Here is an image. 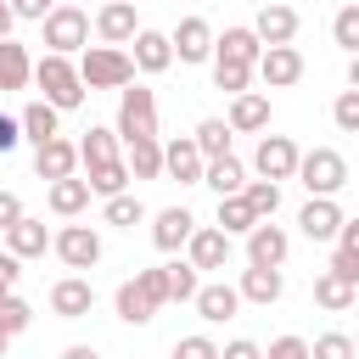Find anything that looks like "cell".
Segmentation results:
<instances>
[{
    "mask_svg": "<svg viewBox=\"0 0 359 359\" xmlns=\"http://www.w3.org/2000/svg\"><path fill=\"white\" fill-rule=\"evenodd\" d=\"M236 292H241V303L269 309V303H280L286 275H280V269H264V264H247V269H241V280H236Z\"/></svg>",
    "mask_w": 359,
    "mask_h": 359,
    "instance_id": "cb8c5ba5",
    "label": "cell"
},
{
    "mask_svg": "<svg viewBox=\"0 0 359 359\" xmlns=\"http://www.w3.org/2000/svg\"><path fill=\"white\" fill-rule=\"evenodd\" d=\"M309 359H353V337L348 331H325V337H314Z\"/></svg>",
    "mask_w": 359,
    "mask_h": 359,
    "instance_id": "ee69618b",
    "label": "cell"
},
{
    "mask_svg": "<svg viewBox=\"0 0 359 359\" xmlns=\"http://www.w3.org/2000/svg\"><path fill=\"white\" fill-rule=\"evenodd\" d=\"M0 236H6V252L22 258V264H28V258H45V247H50V230H45V219H34V213H22V219H17L11 230H0Z\"/></svg>",
    "mask_w": 359,
    "mask_h": 359,
    "instance_id": "603a6c76",
    "label": "cell"
},
{
    "mask_svg": "<svg viewBox=\"0 0 359 359\" xmlns=\"http://www.w3.org/2000/svg\"><path fill=\"white\" fill-rule=\"evenodd\" d=\"M123 163H129V180H157L163 174V140H129Z\"/></svg>",
    "mask_w": 359,
    "mask_h": 359,
    "instance_id": "d6a6232c",
    "label": "cell"
},
{
    "mask_svg": "<svg viewBox=\"0 0 359 359\" xmlns=\"http://www.w3.org/2000/svg\"><path fill=\"white\" fill-rule=\"evenodd\" d=\"M297 140L292 135H258V151H252V168L258 180H292L297 174Z\"/></svg>",
    "mask_w": 359,
    "mask_h": 359,
    "instance_id": "9c48e42d",
    "label": "cell"
},
{
    "mask_svg": "<svg viewBox=\"0 0 359 359\" xmlns=\"http://www.w3.org/2000/svg\"><path fill=\"white\" fill-rule=\"evenodd\" d=\"M34 174H39V180H67V174H79V140L56 135V140L34 146Z\"/></svg>",
    "mask_w": 359,
    "mask_h": 359,
    "instance_id": "d6986e66",
    "label": "cell"
},
{
    "mask_svg": "<svg viewBox=\"0 0 359 359\" xmlns=\"http://www.w3.org/2000/svg\"><path fill=\"white\" fill-rule=\"evenodd\" d=\"M202 151H196V140L191 135H174L168 146H163V174L168 180H180V185H202Z\"/></svg>",
    "mask_w": 359,
    "mask_h": 359,
    "instance_id": "ffe728a7",
    "label": "cell"
},
{
    "mask_svg": "<svg viewBox=\"0 0 359 359\" xmlns=\"http://www.w3.org/2000/svg\"><path fill=\"white\" fill-rule=\"evenodd\" d=\"M168 359H219V342H213L208 331H196V337H180Z\"/></svg>",
    "mask_w": 359,
    "mask_h": 359,
    "instance_id": "f6af8a7d",
    "label": "cell"
},
{
    "mask_svg": "<svg viewBox=\"0 0 359 359\" xmlns=\"http://www.w3.org/2000/svg\"><path fill=\"white\" fill-rule=\"evenodd\" d=\"M28 84H34V56H28V45L0 39V95H6V90H28Z\"/></svg>",
    "mask_w": 359,
    "mask_h": 359,
    "instance_id": "f1b7e54d",
    "label": "cell"
},
{
    "mask_svg": "<svg viewBox=\"0 0 359 359\" xmlns=\"http://www.w3.org/2000/svg\"><path fill=\"white\" fill-rule=\"evenodd\" d=\"M297 28H303V17H297V6H286V0H264L258 17H252V34H258L264 45H292Z\"/></svg>",
    "mask_w": 359,
    "mask_h": 359,
    "instance_id": "8fae6325",
    "label": "cell"
},
{
    "mask_svg": "<svg viewBox=\"0 0 359 359\" xmlns=\"http://www.w3.org/2000/svg\"><path fill=\"white\" fill-rule=\"evenodd\" d=\"M17 280H22V258L0 252V297H11V292H17Z\"/></svg>",
    "mask_w": 359,
    "mask_h": 359,
    "instance_id": "f907efd6",
    "label": "cell"
},
{
    "mask_svg": "<svg viewBox=\"0 0 359 359\" xmlns=\"http://www.w3.org/2000/svg\"><path fill=\"white\" fill-rule=\"evenodd\" d=\"M79 79H84V90H123V84H135V62L123 45H84Z\"/></svg>",
    "mask_w": 359,
    "mask_h": 359,
    "instance_id": "7a4b0ae2",
    "label": "cell"
},
{
    "mask_svg": "<svg viewBox=\"0 0 359 359\" xmlns=\"http://www.w3.org/2000/svg\"><path fill=\"white\" fill-rule=\"evenodd\" d=\"M219 359H264V348H258L252 337H230V342L219 348Z\"/></svg>",
    "mask_w": 359,
    "mask_h": 359,
    "instance_id": "681fc988",
    "label": "cell"
},
{
    "mask_svg": "<svg viewBox=\"0 0 359 359\" xmlns=\"http://www.w3.org/2000/svg\"><path fill=\"white\" fill-rule=\"evenodd\" d=\"M241 196H247V208H252L258 219H275V213H280V180H247Z\"/></svg>",
    "mask_w": 359,
    "mask_h": 359,
    "instance_id": "f35d334b",
    "label": "cell"
},
{
    "mask_svg": "<svg viewBox=\"0 0 359 359\" xmlns=\"http://www.w3.org/2000/svg\"><path fill=\"white\" fill-rule=\"evenodd\" d=\"M62 359H101L90 342H73V348H62Z\"/></svg>",
    "mask_w": 359,
    "mask_h": 359,
    "instance_id": "11a10c76",
    "label": "cell"
},
{
    "mask_svg": "<svg viewBox=\"0 0 359 359\" xmlns=\"http://www.w3.org/2000/svg\"><path fill=\"white\" fill-rule=\"evenodd\" d=\"M112 309H118V320H123V325H151V320H157V303L146 297V286H140V280H123V286L112 292Z\"/></svg>",
    "mask_w": 359,
    "mask_h": 359,
    "instance_id": "f546056e",
    "label": "cell"
},
{
    "mask_svg": "<svg viewBox=\"0 0 359 359\" xmlns=\"http://www.w3.org/2000/svg\"><path fill=\"white\" fill-rule=\"evenodd\" d=\"M39 28H45V50L79 56V50L90 45V11H84V6H67V0H56V11H50Z\"/></svg>",
    "mask_w": 359,
    "mask_h": 359,
    "instance_id": "5b68a950",
    "label": "cell"
},
{
    "mask_svg": "<svg viewBox=\"0 0 359 359\" xmlns=\"http://www.w3.org/2000/svg\"><path fill=\"white\" fill-rule=\"evenodd\" d=\"M331 39H337V45L348 50V56L359 50V6H342V11L331 17Z\"/></svg>",
    "mask_w": 359,
    "mask_h": 359,
    "instance_id": "b9f144b4",
    "label": "cell"
},
{
    "mask_svg": "<svg viewBox=\"0 0 359 359\" xmlns=\"http://www.w3.org/2000/svg\"><path fill=\"white\" fill-rule=\"evenodd\" d=\"M118 140H157V95L146 84H123L118 90V118H112Z\"/></svg>",
    "mask_w": 359,
    "mask_h": 359,
    "instance_id": "3957f363",
    "label": "cell"
},
{
    "mask_svg": "<svg viewBox=\"0 0 359 359\" xmlns=\"http://www.w3.org/2000/svg\"><path fill=\"white\" fill-rule=\"evenodd\" d=\"M129 62H135V73H168V67H174V45H168V34L140 28V34L129 39Z\"/></svg>",
    "mask_w": 359,
    "mask_h": 359,
    "instance_id": "e0dca14e",
    "label": "cell"
},
{
    "mask_svg": "<svg viewBox=\"0 0 359 359\" xmlns=\"http://www.w3.org/2000/svg\"><path fill=\"white\" fill-rule=\"evenodd\" d=\"M84 180H90V191H95V196H118V191H129V163L118 157V163L84 168Z\"/></svg>",
    "mask_w": 359,
    "mask_h": 359,
    "instance_id": "74e56055",
    "label": "cell"
},
{
    "mask_svg": "<svg viewBox=\"0 0 359 359\" xmlns=\"http://www.w3.org/2000/svg\"><path fill=\"white\" fill-rule=\"evenodd\" d=\"M17 146H22V123L0 112V151H17Z\"/></svg>",
    "mask_w": 359,
    "mask_h": 359,
    "instance_id": "f5cc1de1",
    "label": "cell"
},
{
    "mask_svg": "<svg viewBox=\"0 0 359 359\" xmlns=\"http://www.w3.org/2000/svg\"><path fill=\"white\" fill-rule=\"evenodd\" d=\"M185 258L208 275V269H230V258H236V236H224L219 224H196L191 230V241H185Z\"/></svg>",
    "mask_w": 359,
    "mask_h": 359,
    "instance_id": "52a82bcc",
    "label": "cell"
},
{
    "mask_svg": "<svg viewBox=\"0 0 359 359\" xmlns=\"http://www.w3.org/2000/svg\"><path fill=\"white\" fill-rule=\"evenodd\" d=\"M90 180L84 174H67V180H50V191H45V208L56 213V219H79L84 208H90Z\"/></svg>",
    "mask_w": 359,
    "mask_h": 359,
    "instance_id": "7402d4cb",
    "label": "cell"
},
{
    "mask_svg": "<svg viewBox=\"0 0 359 359\" xmlns=\"http://www.w3.org/2000/svg\"><path fill=\"white\" fill-rule=\"evenodd\" d=\"M6 348H11V337H6V331H0V359H6Z\"/></svg>",
    "mask_w": 359,
    "mask_h": 359,
    "instance_id": "6f0895ef",
    "label": "cell"
},
{
    "mask_svg": "<svg viewBox=\"0 0 359 359\" xmlns=\"http://www.w3.org/2000/svg\"><path fill=\"white\" fill-rule=\"evenodd\" d=\"M230 135H236V129H230L224 118H202L191 140H196V151H202V157H224V151H230Z\"/></svg>",
    "mask_w": 359,
    "mask_h": 359,
    "instance_id": "8d00e7d4",
    "label": "cell"
},
{
    "mask_svg": "<svg viewBox=\"0 0 359 359\" xmlns=\"http://www.w3.org/2000/svg\"><path fill=\"white\" fill-rule=\"evenodd\" d=\"M50 252H56L67 269H95V264H101V236H95V224H62V230L50 236Z\"/></svg>",
    "mask_w": 359,
    "mask_h": 359,
    "instance_id": "8992f818",
    "label": "cell"
},
{
    "mask_svg": "<svg viewBox=\"0 0 359 359\" xmlns=\"http://www.w3.org/2000/svg\"><path fill=\"white\" fill-rule=\"evenodd\" d=\"M11 11H17V22H45L56 11V0H11Z\"/></svg>",
    "mask_w": 359,
    "mask_h": 359,
    "instance_id": "c3c4849f",
    "label": "cell"
},
{
    "mask_svg": "<svg viewBox=\"0 0 359 359\" xmlns=\"http://www.w3.org/2000/svg\"><path fill=\"white\" fill-rule=\"evenodd\" d=\"M191 230H196L191 208H163V213H151V247H157V252H185Z\"/></svg>",
    "mask_w": 359,
    "mask_h": 359,
    "instance_id": "44dd1931",
    "label": "cell"
},
{
    "mask_svg": "<svg viewBox=\"0 0 359 359\" xmlns=\"http://www.w3.org/2000/svg\"><path fill=\"white\" fill-rule=\"evenodd\" d=\"M213 224H219L224 236H247V230L258 224V213H252V208H247V196L236 191V196H219V219H213Z\"/></svg>",
    "mask_w": 359,
    "mask_h": 359,
    "instance_id": "e575fe53",
    "label": "cell"
},
{
    "mask_svg": "<svg viewBox=\"0 0 359 359\" xmlns=\"http://www.w3.org/2000/svg\"><path fill=\"white\" fill-rule=\"evenodd\" d=\"M168 45H174V62H213V22L208 17H180V28L168 34Z\"/></svg>",
    "mask_w": 359,
    "mask_h": 359,
    "instance_id": "7c38bea8",
    "label": "cell"
},
{
    "mask_svg": "<svg viewBox=\"0 0 359 359\" xmlns=\"http://www.w3.org/2000/svg\"><path fill=\"white\" fill-rule=\"evenodd\" d=\"M95 309V286L84 280V275H62L56 286H50V314L56 320H84Z\"/></svg>",
    "mask_w": 359,
    "mask_h": 359,
    "instance_id": "9a60e30c",
    "label": "cell"
},
{
    "mask_svg": "<svg viewBox=\"0 0 359 359\" xmlns=\"http://www.w3.org/2000/svg\"><path fill=\"white\" fill-rule=\"evenodd\" d=\"M264 359H309V342H303V337H292V331H286V337H275V342H269V348H264Z\"/></svg>",
    "mask_w": 359,
    "mask_h": 359,
    "instance_id": "7dc6e473",
    "label": "cell"
},
{
    "mask_svg": "<svg viewBox=\"0 0 359 359\" xmlns=\"http://www.w3.org/2000/svg\"><path fill=\"white\" fill-rule=\"evenodd\" d=\"M135 280L146 286V297H151L157 309L168 303V264H157V269H135Z\"/></svg>",
    "mask_w": 359,
    "mask_h": 359,
    "instance_id": "bcb514c9",
    "label": "cell"
},
{
    "mask_svg": "<svg viewBox=\"0 0 359 359\" xmlns=\"http://www.w3.org/2000/svg\"><path fill=\"white\" fill-rule=\"evenodd\" d=\"M286 252H292V236H286L275 219H258V224L247 230V264L280 269V264H286Z\"/></svg>",
    "mask_w": 359,
    "mask_h": 359,
    "instance_id": "4fadbf2b",
    "label": "cell"
},
{
    "mask_svg": "<svg viewBox=\"0 0 359 359\" xmlns=\"http://www.w3.org/2000/svg\"><path fill=\"white\" fill-rule=\"evenodd\" d=\"M67 6H79V0H67Z\"/></svg>",
    "mask_w": 359,
    "mask_h": 359,
    "instance_id": "91938a15",
    "label": "cell"
},
{
    "mask_svg": "<svg viewBox=\"0 0 359 359\" xmlns=\"http://www.w3.org/2000/svg\"><path fill=\"white\" fill-rule=\"evenodd\" d=\"M123 157V140H118V129H107V123H90L84 129V140H79V168H101V163H118Z\"/></svg>",
    "mask_w": 359,
    "mask_h": 359,
    "instance_id": "4316f807",
    "label": "cell"
},
{
    "mask_svg": "<svg viewBox=\"0 0 359 359\" xmlns=\"http://www.w3.org/2000/svg\"><path fill=\"white\" fill-rule=\"evenodd\" d=\"M224 123H230L236 135H258V129H269V90H241V95H230Z\"/></svg>",
    "mask_w": 359,
    "mask_h": 359,
    "instance_id": "ac0fdd59",
    "label": "cell"
},
{
    "mask_svg": "<svg viewBox=\"0 0 359 359\" xmlns=\"http://www.w3.org/2000/svg\"><path fill=\"white\" fill-rule=\"evenodd\" d=\"M331 123H337L342 135H359V90H342V95L331 101Z\"/></svg>",
    "mask_w": 359,
    "mask_h": 359,
    "instance_id": "7bdbcfd3",
    "label": "cell"
},
{
    "mask_svg": "<svg viewBox=\"0 0 359 359\" xmlns=\"http://www.w3.org/2000/svg\"><path fill=\"white\" fill-rule=\"evenodd\" d=\"M252 73L264 79V90H292L303 79V50L297 45H264V56L252 62Z\"/></svg>",
    "mask_w": 359,
    "mask_h": 359,
    "instance_id": "ba28073f",
    "label": "cell"
},
{
    "mask_svg": "<svg viewBox=\"0 0 359 359\" xmlns=\"http://www.w3.org/2000/svg\"><path fill=\"white\" fill-rule=\"evenodd\" d=\"M196 286H202V269H196L191 258H174V264H168V303H191Z\"/></svg>",
    "mask_w": 359,
    "mask_h": 359,
    "instance_id": "ab89813d",
    "label": "cell"
},
{
    "mask_svg": "<svg viewBox=\"0 0 359 359\" xmlns=\"http://www.w3.org/2000/svg\"><path fill=\"white\" fill-rule=\"evenodd\" d=\"M17 123H22V140H28V146H45V140H56V135H62V112H56L45 95H39V101H28V107L17 112Z\"/></svg>",
    "mask_w": 359,
    "mask_h": 359,
    "instance_id": "484cf974",
    "label": "cell"
},
{
    "mask_svg": "<svg viewBox=\"0 0 359 359\" xmlns=\"http://www.w3.org/2000/svg\"><path fill=\"white\" fill-rule=\"evenodd\" d=\"M342 208H337V196H309L303 202V213H297V230L309 236V241H337V230H342Z\"/></svg>",
    "mask_w": 359,
    "mask_h": 359,
    "instance_id": "5bb4252c",
    "label": "cell"
},
{
    "mask_svg": "<svg viewBox=\"0 0 359 359\" xmlns=\"http://www.w3.org/2000/svg\"><path fill=\"white\" fill-rule=\"evenodd\" d=\"M101 219H107V224H118V230H135V224L146 219V202H140V196H129V191L101 196Z\"/></svg>",
    "mask_w": 359,
    "mask_h": 359,
    "instance_id": "836d02e7",
    "label": "cell"
},
{
    "mask_svg": "<svg viewBox=\"0 0 359 359\" xmlns=\"http://www.w3.org/2000/svg\"><path fill=\"white\" fill-rule=\"evenodd\" d=\"M11 28H17V11H11V0H0V39H11Z\"/></svg>",
    "mask_w": 359,
    "mask_h": 359,
    "instance_id": "db71d44e",
    "label": "cell"
},
{
    "mask_svg": "<svg viewBox=\"0 0 359 359\" xmlns=\"http://www.w3.org/2000/svg\"><path fill=\"white\" fill-rule=\"evenodd\" d=\"M348 90H359V50L348 56Z\"/></svg>",
    "mask_w": 359,
    "mask_h": 359,
    "instance_id": "9f6ffc18",
    "label": "cell"
},
{
    "mask_svg": "<svg viewBox=\"0 0 359 359\" xmlns=\"http://www.w3.org/2000/svg\"><path fill=\"white\" fill-rule=\"evenodd\" d=\"M28 325H34V309H28L17 292H11V297H0V331H6V337H22Z\"/></svg>",
    "mask_w": 359,
    "mask_h": 359,
    "instance_id": "60d3db41",
    "label": "cell"
},
{
    "mask_svg": "<svg viewBox=\"0 0 359 359\" xmlns=\"http://www.w3.org/2000/svg\"><path fill=\"white\" fill-rule=\"evenodd\" d=\"M213 56H236V62H258L264 56V39L252 34V22H236L224 34H213Z\"/></svg>",
    "mask_w": 359,
    "mask_h": 359,
    "instance_id": "4dcf8cb0",
    "label": "cell"
},
{
    "mask_svg": "<svg viewBox=\"0 0 359 359\" xmlns=\"http://www.w3.org/2000/svg\"><path fill=\"white\" fill-rule=\"evenodd\" d=\"M331 269L359 286V219H342V230H337V241H331Z\"/></svg>",
    "mask_w": 359,
    "mask_h": 359,
    "instance_id": "1f68e13d",
    "label": "cell"
},
{
    "mask_svg": "<svg viewBox=\"0 0 359 359\" xmlns=\"http://www.w3.org/2000/svg\"><path fill=\"white\" fill-rule=\"evenodd\" d=\"M252 84V62H236V56H213V90L224 95H241Z\"/></svg>",
    "mask_w": 359,
    "mask_h": 359,
    "instance_id": "d590c367",
    "label": "cell"
},
{
    "mask_svg": "<svg viewBox=\"0 0 359 359\" xmlns=\"http://www.w3.org/2000/svg\"><path fill=\"white\" fill-rule=\"evenodd\" d=\"M314 303H320L325 314H348V309L359 303V286L325 264V269H314Z\"/></svg>",
    "mask_w": 359,
    "mask_h": 359,
    "instance_id": "d4e9b609",
    "label": "cell"
},
{
    "mask_svg": "<svg viewBox=\"0 0 359 359\" xmlns=\"http://www.w3.org/2000/svg\"><path fill=\"white\" fill-rule=\"evenodd\" d=\"M95 39L101 45H129L140 34V17H135V0H101V11L90 17Z\"/></svg>",
    "mask_w": 359,
    "mask_h": 359,
    "instance_id": "30bf717a",
    "label": "cell"
},
{
    "mask_svg": "<svg viewBox=\"0 0 359 359\" xmlns=\"http://www.w3.org/2000/svg\"><path fill=\"white\" fill-rule=\"evenodd\" d=\"M22 213H28V208H22V196H17V191H0V230H11Z\"/></svg>",
    "mask_w": 359,
    "mask_h": 359,
    "instance_id": "816d5d0a",
    "label": "cell"
},
{
    "mask_svg": "<svg viewBox=\"0 0 359 359\" xmlns=\"http://www.w3.org/2000/svg\"><path fill=\"white\" fill-rule=\"evenodd\" d=\"M191 309H196L208 325H224V320H236L241 292H236L230 280H202V286H196V297H191Z\"/></svg>",
    "mask_w": 359,
    "mask_h": 359,
    "instance_id": "2e32d148",
    "label": "cell"
},
{
    "mask_svg": "<svg viewBox=\"0 0 359 359\" xmlns=\"http://www.w3.org/2000/svg\"><path fill=\"white\" fill-rule=\"evenodd\" d=\"M309 196H337L342 185H348V157L337 151V146H314V151H303L297 157V174H292Z\"/></svg>",
    "mask_w": 359,
    "mask_h": 359,
    "instance_id": "277c9868",
    "label": "cell"
},
{
    "mask_svg": "<svg viewBox=\"0 0 359 359\" xmlns=\"http://www.w3.org/2000/svg\"><path fill=\"white\" fill-rule=\"evenodd\" d=\"M353 359H359V337H353Z\"/></svg>",
    "mask_w": 359,
    "mask_h": 359,
    "instance_id": "680465c9",
    "label": "cell"
},
{
    "mask_svg": "<svg viewBox=\"0 0 359 359\" xmlns=\"http://www.w3.org/2000/svg\"><path fill=\"white\" fill-rule=\"evenodd\" d=\"M34 84L45 90V101H50L56 112L84 107V79H79V62H73V56H62V50H45V56L34 62Z\"/></svg>",
    "mask_w": 359,
    "mask_h": 359,
    "instance_id": "6da1fadb",
    "label": "cell"
},
{
    "mask_svg": "<svg viewBox=\"0 0 359 359\" xmlns=\"http://www.w3.org/2000/svg\"><path fill=\"white\" fill-rule=\"evenodd\" d=\"M202 185H208L213 196H236V191L247 185V163H241L236 151H224V157H208V163H202Z\"/></svg>",
    "mask_w": 359,
    "mask_h": 359,
    "instance_id": "83f0119b",
    "label": "cell"
}]
</instances>
